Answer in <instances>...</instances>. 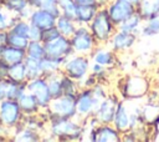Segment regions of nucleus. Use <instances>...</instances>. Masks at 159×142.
<instances>
[{
	"mask_svg": "<svg viewBox=\"0 0 159 142\" xmlns=\"http://www.w3.org/2000/svg\"><path fill=\"white\" fill-rule=\"evenodd\" d=\"M152 91V80L143 73H128L118 80L117 93L122 100L142 101Z\"/></svg>",
	"mask_w": 159,
	"mask_h": 142,
	"instance_id": "nucleus-1",
	"label": "nucleus"
},
{
	"mask_svg": "<svg viewBox=\"0 0 159 142\" xmlns=\"http://www.w3.org/2000/svg\"><path fill=\"white\" fill-rule=\"evenodd\" d=\"M7 76L19 83H26L27 82V75H26V67L24 62H19V64H14L9 66L7 70Z\"/></svg>",
	"mask_w": 159,
	"mask_h": 142,
	"instance_id": "nucleus-25",
	"label": "nucleus"
},
{
	"mask_svg": "<svg viewBox=\"0 0 159 142\" xmlns=\"http://www.w3.org/2000/svg\"><path fill=\"white\" fill-rule=\"evenodd\" d=\"M127 2H129L130 5H133L134 7H138V5H139V2H140V0H125Z\"/></svg>",
	"mask_w": 159,
	"mask_h": 142,
	"instance_id": "nucleus-35",
	"label": "nucleus"
},
{
	"mask_svg": "<svg viewBox=\"0 0 159 142\" xmlns=\"http://www.w3.org/2000/svg\"><path fill=\"white\" fill-rule=\"evenodd\" d=\"M55 27L58 30L60 35L66 36V37L70 39L75 34V31L77 30L78 22L75 19H71V17H67V16H63V15H58L57 19H56Z\"/></svg>",
	"mask_w": 159,
	"mask_h": 142,
	"instance_id": "nucleus-18",
	"label": "nucleus"
},
{
	"mask_svg": "<svg viewBox=\"0 0 159 142\" xmlns=\"http://www.w3.org/2000/svg\"><path fill=\"white\" fill-rule=\"evenodd\" d=\"M21 108L20 105L16 100H7L4 101L1 105V118L5 123L7 125H14L19 121V118L21 117Z\"/></svg>",
	"mask_w": 159,
	"mask_h": 142,
	"instance_id": "nucleus-16",
	"label": "nucleus"
},
{
	"mask_svg": "<svg viewBox=\"0 0 159 142\" xmlns=\"http://www.w3.org/2000/svg\"><path fill=\"white\" fill-rule=\"evenodd\" d=\"M108 1H109V0H99V2H101V4L103 5V6H104V5H106V4L108 2Z\"/></svg>",
	"mask_w": 159,
	"mask_h": 142,
	"instance_id": "nucleus-36",
	"label": "nucleus"
},
{
	"mask_svg": "<svg viewBox=\"0 0 159 142\" xmlns=\"http://www.w3.org/2000/svg\"><path fill=\"white\" fill-rule=\"evenodd\" d=\"M24 64H25V67H26L27 80H32V78L43 76L40 60H35V59H31V57L26 56V59L24 60Z\"/></svg>",
	"mask_w": 159,
	"mask_h": 142,
	"instance_id": "nucleus-27",
	"label": "nucleus"
},
{
	"mask_svg": "<svg viewBox=\"0 0 159 142\" xmlns=\"http://www.w3.org/2000/svg\"><path fill=\"white\" fill-rule=\"evenodd\" d=\"M91 64H92V61L88 55L72 54L63 61L61 71L65 75L70 76L71 78H73L81 83L89 75Z\"/></svg>",
	"mask_w": 159,
	"mask_h": 142,
	"instance_id": "nucleus-4",
	"label": "nucleus"
},
{
	"mask_svg": "<svg viewBox=\"0 0 159 142\" xmlns=\"http://www.w3.org/2000/svg\"><path fill=\"white\" fill-rule=\"evenodd\" d=\"M57 36H60V32H58V30H57L55 26L41 31V41H42V42L51 41V40H53V39H56Z\"/></svg>",
	"mask_w": 159,
	"mask_h": 142,
	"instance_id": "nucleus-33",
	"label": "nucleus"
},
{
	"mask_svg": "<svg viewBox=\"0 0 159 142\" xmlns=\"http://www.w3.org/2000/svg\"><path fill=\"white\" fill-rule=\"evenodd\" d=\"M75 2L77 5H92V6H97V7L103 6L99 2V0H75Z\"/></svg>",
	"mask_w": 159,
	"mask_h": 142,
	"instance_id": "nucleus-34",
	"label": "nucleus"
},
{
	"mask_svg": "<svg viewBox=\"0 0 159 142\" xmlns=\"http://www.w3.org/2000/svg\"><path fill=\"white\" fill-rule=\"evenodd\" d=\"M61 83H62V92L63 95H77L80 88H81V85L80 82H77L76 80L71 78L70 76L65 75L62 71H61Z\"/></svg>",
	"mask_w": 159,
	"mask_h": 142,
	"instance_id": "nucleus-29",
	"label": "nucleus"
},
{
	"mask_svg": "<svg viewBox=\"0 0 159 142\" xmlns=\"http://www.w3.org/2000/svg\"><path fill=\"white\" fill-rule=\"evenodd\" d=\"M119 101H120L119 95L117 92L111 91L103 100L99 101L92 117L98 123H112L113 118H114L116 108H117V105Z\"/></svg>",
	"mask_w": 159,
	"mask_h": 142,
	"instance_id": "nucleus-9",
	"label": "nucleus"
},
{
	"mask_svg": "<svg viewBox=\"0 0 159 142\" xmlns=\"http://www.w3.org/2000/svg\"><path fill=\"white\" fill-rule=\"evenodd\" d=\"M40 64H41V69H42V75L50 76V75H53V73H57L61 71L63 61L45 56L43 59L40 60Z\"/></svg>",
	"mask_w": 159,
	"mask_h": 142,
	"instance_id": "nucleus-23",
	"label": "nucleus"
},
{
	"mask_svg": "<svg viewBox=\"0 0 159 142\" xmlns=\"http://www.w3.org/2000/svg\"><path fill=\"white\" fill-rule=\"evenodd\" d=\"M16 101L19 102L21 111L25 112V113H27V115H36L41 110V107L39 105L36 97L31 92H29V91L22 92Z\"/></svg>",
	"mask_w": 159,
	"mask_h": 142,
	"instance_id": "nucleus-17",
	"label": "nucleus"
},
{
	"mask_svg": "<svg viewBox=\"0 0 159 142\" xmlns=\"http://www.w3.org/2000/svg\"><path fill=\"white\" fill-rule=\"evenodd\" d=\"M159 35V14L144 20L142 30H140V35L142 37H155Z\"/></svg>",
	"mask_w": 159,
	"mask_h": 142,
	"instance_id": "nucleus-24",
	"label": "nucleus"
},
{
	"mask_svg": "<svg viewBox=\"0 0 159 142\" xmlns=\"http://www.w3.org/2000/svg\"><path fill=\"white\" fill-rule=\"evenodd\" d=\"M91 61L99 64L104 67H108L111 70H114L119 61V55L117 52H114L108 45H98L89 55Z\"/></svg>",
	"mask_w": 159,
	"mask_h": 142,
	"instance_id": "nucleus-14",
	"label": "nucleus"
},
{
	"mask_svg": "<svg viewBox=\"0 0 159 142\" xmlns=\"http://www.w3.org/2000/svg\"><path fill=\"white\" fill-rule=\"evenodd\" d=\"M101 100H98L91 87H81L78 93L76 95V107H77V117L81 120H86L91 116H93L98 103Z\"/></svg>",
	"mask_w": 159,
	"mask_h": 142,
	"instance_id": "nucleus-8",
	"label": "nucleus"
},
{
	"mask_svg": "<svg viewBox=\"0 0 159 142\" xmlns=\"http://www.w3.org/2000/svg\"><path fill=\"white\" fill-rule=\"evenodd\" d=\"M29 2L32 9H43L55 14L56 16L60 15L58 0H29Z\"/></svg>",
	"mask_w": 159,
	"mask_h": 142,
	"instance_id": "nucleus-28",
	"label": "nucleus"
},
{
	"mask_svg": "<svg viewBox=\"0 0 159 142\" xmlns=\"http://www.w3.org/2000/svg\"><path fill=\"white\" fill-rule=\"evenodd\" d=\"M25 51H26V56L27 57H31V59H35V60H41V59H43L46 56L45 45L40 40L30 41Z\"/></svg>",
	"mask_w": 159,
	"mask_h": 142,
	"instance_id": "nucleus-26",
	"label": "nucleus"
},
{
	"mask_svg": "<svg viewBox=\"0 0 159 142\" xmlns=\"http://www.w3.org/2000/svg\"><path fill=\"white\" fill-rule=\"evenodd\" d=\"M56 19L57 16L47 10L43 9H32L31 15L29 17V22L36 27H39L41 31L50 29L52 26H55L56 24Z\"/></svg>",
	"mask_w": 159,
	"mask_h": 142,
	"instance_id": "nucleus-15",
	"label": "nucleus"
},
{
	"mask_svg": "<svg viewBox=\"0 0 159 142\" xmlns=\"http://www.w3.org/2000/svg\"><path fill=\"white\" fill-rule=\"evenodd\" d=\"M83 140L92 142H120L122 133L112 123H98L84 131Z\"/></svg>",
	"mask_w": 159,
	"mask_h": 142,
	"instance_id": "nucleus-7",
	"label": "nucleus"
},
{
	"mask_svg": "<svg viewBox=\"0 0 159 142\" xmlns=\"http://www.w3.org/2000/svg\"><path fill=\"white\" fill-rule=\"evenodd\" d=\"M137 12L144 19H150L159 14V0H140Z\"/></svg>",
	"mask_w": 159,
	"mask_h": 142,
	"instance_id": "nucleus-21",
	"label": "nucleus"
},
{
	"mask_svg": "<svg viewBox=\"0 0 159 142\" xmlns=\"http://www.w3.org/2000/svg\"><path fill=\"white\" fill-rule=\"evenodd\" d=\"M25 86H26V91L31 92L36 97L41 110H46L52 100V96L50 93L48 85H47V78L45 76H40L32 80H27Z\"/></svg>",
	"mask_w": 159,
	"mask_h": 142,
	"instance_id": "nucleus-11",
	"label": "nucleus"
},
{
	"mask_svg": "<svg viewBox=\"0 0 159 142\" xmlns=\"http://www.w3.org/2000/svg\"><path fill=\"white\" fill-rule=\"evenodd\" d=\"M48 128L53 140L83 141L84 126L78 117H48Z\"/></svg>",
	"mask_w": 159,
	"mask_h": 142,
	"instance_id": "nucleus-2",
	"label": "nucleus"
},
{
	"mask_svg": "<svg viewBox=\"0 0 159 142\" xmlns=\"http://www.w3.org/2000/svg\"><path fill=\"white\" fill-rule=\"evenodd\" d=\"M26 59V51L22 49H17L14 46H7L2 49V61H5L9 66L19 62H24Z\"/></svg>",
	"mask_w": 159,
	"mask_h": 142,
	"instance_id": "nucleus-19",
	"label": "nucleus"
},
{
	"mask_svg": "<svg viewBox=\"0 0 159 142\" xmlns=\"http://www.w3.org/2000/svg\"><path fill=\"white\" fill-rule=\"evenodd\" d=\"M48 117H77L76 96L75 95H61L53 97L45 110Z\"/></svg>",
	"mask_w": 159,
	"mask_h": 142,
	"instance_id": "nucleus-5",
	"label": "nucleus"
},
{
	"mask_svg": "<svg viewBox=\"0 0 159 142\" xmlns=\"http://www.w3.org/2000/svg\"><path fill=\"white\" fill-rule=\"evenodd\" d=\"M99 7L92 5H78L75 20L78 22V25H88L94 17Z\"/></svg>",
	"mask_w": 159,
	"mask_h": 142,
	"instance_id": "nucleus-22",
	"label": "nucleus"
},
{
	"mask_svg": "<svg viewBox=\"0 0 159 142\" xmlns=\"http://www.w3.org/2000/svg\"><path fill=\"white\" fill-rule=\"evenodd\" d=\"M104 7L108 11L109 17L114 22V25L118 27L124 20H127L129 16H132L134 12H137V7L127 2L125 0H109Z\"/></svg>",
	"mask_w": 159,
	"mask_h": 142,
	"instance_id": "nucleus-13",
	"label": "nucleus"
},
{
	"mask_svg": "<svg viewBox=\"0 0 159 142\" xmlns=\"http://www.w3.org/2000/svg\"><path fill=\"white\" fill-rule=\"evenodd\" d=\"M73 54L91 55V52L99 45L92 35L88 25H78L75 34L70 37Z\"/></svg>",
	"mask_w": 159,
	"mask_h": 142,
	"instance_id": "nucleus-6",
	"label": "nucleus"
},
{
	"mask_svg": "<svg viewBox=\"0 0 159 142\" xmlns=\"http://www.w3.org/2000/svg\"><path fill=\"white\" fill-rule=\"evenodd\" d=\"M143 22H144V19L138 12H134L132 16H129L127 20H124L118 26V29H120L123 31H127V32H130V34L140 35V30H142Z\"/></svg>",
	"mask_w": 159,
	"mask_h": 142,
	"instance_id": "nucleus-20",
	"label": "nucleus"
},
{
	"mask_svg": "<svg viewBox=\"0 0 159 142\" xmlns=\"http://www.w3.org/2000/svg\"><path fill=\"white\" fill-rule=\"evenodd\" d=\"M138 39H139V35L130 34L117 27V30L114 31V34L112 35L107 45L118 55H123L129 52L134 47Z\"/></svg>",
	"mask_w": 159,
	"mask_h": 142,
	"instance_id": "nucleus-10",
	"label": "nucleus"
},
{
	"mask_svg": "<svg viewBox=\"0 0 159 142\" xmlns=\"http://www.w3.org/2000/svg\"><path fill=\"white\" fill-rule=\"evenodd\" d=\"M77 4L75 0H58V9H60V15L75 19L76 17V11H77Z\"/></svg>",
	"mask_w": 159,
	"mask_h": 142,
	"instance_id": "nucleus-31",
	"label": "nucleus"
},
{
	"mask_svg": "<svg viewBox=\"0 0 159 142\" xmlns=\"http://www.w3.org/2000/svg\"><path fill=\"white\" fill-rule=\"evenodd\" d=\"M45 45V52L46 56L48 57H53L61 61H65L68 56H71L73 54L72 50V45H71V40L66 36H57L56 39L43 42Z\"/></svg>",
	"mask_w": 159,
	"mask_h": 142,
	"instance_id": "nucleus-12",
	"label": "nucleus"
},
{
	"mask_svg": "<svg viewBox=\"0 0 159 142\" xmlns=\"http://www.w3.org/2000/svg\"><path fill=\"white\" fill-rule=\"evenodd\" d=\"M29 42H30L29 37L22 36V35H19V34H16V32L10 31V34L7 35V45H10V46L26 50Z\"/></svg>",
	"mask_w": 159,
	"mask_h": 142,
	"instance_id": "nucleus-32",
	"label": "nucleus"
},
{
	"mask_svg": "<svg viewBox=\"0 0 159 142\" xmlns=\"http://www.w3.org/2000/svg\"><path fill=\"white\" fill-rule=\"evenodd\" d=\"M88 27L99 45H107L109 39L117 30V26L109 17L108 11L104 6H101L97 10L94 17L88 24Z\"/></svg>",
	"mask_w": 159,
	"mask_h": 142,
	"instance_id": "nucleus-3",
	"label": "nucleus"
},
{
	"mask_svg": "<svg viewBox=\"0 0 159 142\" xmlns=\"http://www.w3.org/2000/svg\"><path fill=\"white\" fill-rule=\"evenodd\" d=\"M47 78V85H48V90L50 93L53 97H58L61 95H63L62 92V83H61V71L50 76H45Z\"/></svg>",
	"mask_w": 159,
	"mask_h": 142,
	"instance_id": "nucleus-30",
	"label": "nucleus"
}]
</instances>
